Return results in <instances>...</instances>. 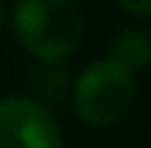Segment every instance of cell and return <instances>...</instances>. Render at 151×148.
Listing matches in <instances>:
<instances>
[{
	"label": "cell",
	"mask_w": 151,
	"mask_h": 148,
	"mask_svg": "<svg viewBox=\"0 0 151 148\" xmlns=\"http://www.w3.org/2000/svg\"><path fill=\"white\" fill-rule=\"evenodd\" d=\"M11 26L35 58H64L82 37V13L74 0H16Z\"/></svg>",
	"instance_id": "obj_1"
},
{
	"label": "cell",
	"mask_w": 151,
	"mask_h": 148,
	"mask_svg": "<svg viewBox=\"0 0 151 148\" xmlns=\"http://www.w3.org/2000/svg\"><path fill=\"white\" fill-rule=\"evenodd\" d=\"M135 98L133 71L114 58L93 61L82 69L72 87V103L77 117L90 127H111L119 122Z\"/></svg>",
	"instance_id": "obj_2"
},
{
	"label": "cell",
	"mask_w": 151,
	"mask_h": 148,
	"mask_svg": "<svg viewBox=\"0 0 151 148\" xmlns=\"http://www.w3.org/2000/svg\"><path fill=\"white\" fill-rule=\"evenodd\" d=\"M0 148H64L50 109L27 95L0 101Z\"/></svg>",
	"instance_id": "obj_3"
},
{
	"label": "cell",
	"mask_w": 151,
	"mask_h": 148,
	"mask_svg": "<svg viewBox=\"0 0 151 148\" xmlns=\"http://www.w3.org/2000/svg\"><path fill=\"white\" fill-rule=\"evenodd\" d=\"M27 90L32 101L45 109H56L66 101L72 90V74L61 64V58H37L35 66L27 71Z\"/></svg>",
	"instance_id": "obj_4"
},
{
	"label": "cell",
	"mask_w": 151,
	"mask_h": 148,
	"mask_svg": "<svg viewBox=\"0 0 151 148\" xmlns=\"http://www.w3.org/2000/svg\"><path fill=\"white\" fill-rule=\"evenodd\" d=\"M109 53L117 64L130 71L146 69L151 64V34L141 26H122L109 42Z\"/></svg>",
	"instance_id": "obj_5"
},
{
	"label": "cell",
	"mask_w": 151,
	"mask_h": 148,
	"mask_svg": "<svg viewBox=\"0 0 151 148\" xmlns=\"http://www.w3.org/2000/svg\"><path fill=\"white\" fill-rule=\"evenodd\" d=\"M117 5L135 16H151V0H117Z\"/></svg>",
	"instance_id": "obj_6"
},
{
	"label": "cell",
	"mask_w": 151,
	"mask_h": 148,
	"mask_svg": "<svg viewBox=\"0 0 151 148\" xmlns=\"http://www.w3.org/2000/svg\"><path fill=\"white\" fill-rule=\"evenodd\" d=\"M5 21V0H0V24Z\"/></svg>",
	"instance_id": "obj_7"
}]
</instances>
